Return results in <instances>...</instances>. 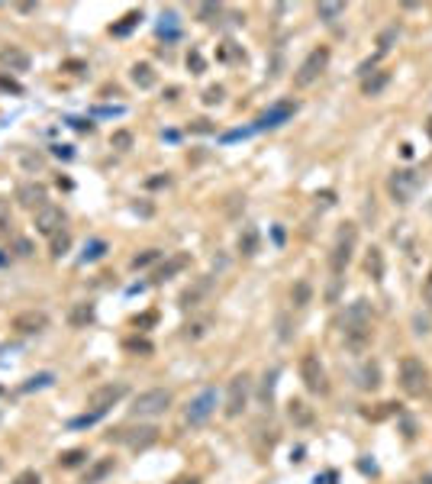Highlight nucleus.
<instances>
[{
    "instance_id": "11",
    "label": "nucleus",
    "mask_w": 432,
    "mask_h": 484,
    "mask_svg": "<svg viewBox=\"0 0 432 484\" xmlns=\"http://www.w3.org/2000/svg\"><path fill=\"white\" fill-rule=\"evenodd\" d=\"M126 394H129V384H126V381L100 384V388H94V391L87 394V407L97 410V413H107V410L116 407V404H120Z\"/></svg>"
},
{
    "instance_id": "51",
    "label": "nucleus",
    "mask_w": 432,
    "mask_h": 484,
    "mask_svg": "<svg viewBox=\"0 0 432 484\" xmlns=\"http://www.w3.org/2000/svg\"><path fill=\"white\" fill-rule=\"evenodd\" d=\"M423 300H426V307L432 310V278H426V284H423Z\"/></svg>"
},
{
    "instance_id": "17",
    "label": "nucleus",
    "mask_w": 432,
    "mask_h": 484,
    "mask_svg": "<svg viewBox=\"0 0 432 484\" xmlns=\"http://www.w3.org/2000/svg\"><path fill=\"white\" fill-rule=\"evenodd\" d=\"M116 472V458L113 456H104V458H94L91 465H87L84 478H81V484H104L107 478Z\"/></svg>"
},
{
    "instance_id": "40",
    "label": "nucleus",
    "mask_w": 432,
    "mask_h": 484,
    "mask_svg": "<svg viewBox=\"0 0 432 484\" xmlns=\"http://www.w3.org/2000/svg\"><path fill=\"white\" fill-rule=\"evenodd\" d=\"M104 417V413H97V410H87V413H81V417H75L71 420V423H68V426L71 429H81V426H94L97 420Z\"/></svg>"
},
{
    "instance_id": "30",
    "label": "nucleus",
    "mask_w": 432,
    "mask_h": 484,
    "mask_svg": "<svg viewBox=\"0 0 432 484\" xmlns=\"http://www.w3.org/2000/svg\"><path fill=\"white\" fill-rule=\"evenodd\" d=\"M342 13H345V3H316V17H320L326 26L339 23V19H342Z\"/></svg>"
},
{
    "instance_id": "16",
    "label": "nucleus",
    "mask_w": 432,
    "mask_h": 484,
    "mask_svg": "<svg viewBox=\"0 0 432 484\" xmlns=\"http://www.w3.org/2000/svg\"><path fill=\"white\" fill-rule=\"evenodd\" d=\"M235 249H239V255H242V259H255V255L262 252V233H258V226L245 223L242 230H239Z\"/></svg>"
},
{
    "instance_id": "33",
    "label": "nucleus",
    "mask_w": 432,
    "mask_h": 484,
    "mask_svg": "<svg viewBox=\"0 0 432 484\" xmlns=\"http://www.w3.org/2000/svg\"><path fill=\"white\" fill-rule=\"evenodd\" d=\"M371 423H381V420H387V417H394V413H400V404H394V401H387V404H377L375 410H361Z\"/></svg>"
},
{
    "instance_id": "19",
    "label": "nucleus",
    "mask_w": 432,
    "mask_h": 484,
    "mask_svg": "<svg viewBox=\"0 0 432 484\" xmlns=\"http://www.w3.org/2000/svg\"><path fill=\"white\" fill-rule=\"evenodd\" d=\"M355 384L361 391H377V388H381V365H377L375 358L361 362V368L355 372Z\"/></svg>"
},
{
    "instance_id": "49",
    "label": "nucleus",
    "mask_w": 432,
    "mask_h": 484,
    "mask_svg": "<svg viewBox=\"0 0 432 484\" xmlns=\"http://www.w3.org/2000/svg\"><path fill=\"white\" fill-rule=\"evenodd\" d=\"M0 87H3V91H13V94H23V87H19L13 78H3V75H0Z\"/></svg>"
},
{
    "instance_id": "53",
    "label": "nucleus",
    "mask_w": 432,
    "mask_h": 484,
    "mask_svg": "<svg viewBox=\"0 0 432 484\" xmlns=\"http://www.w3.org/2000/svg\"><path fill=\"white\" fill-rule=\"evenodd\" d=\"M171 484H200V478H194V475H184V478H174Z\"/></svg>"
},
{
    "instance_id": "56",
    "label": "nucleus",
    "mask_w": 432,
    "mask_h": 484,
    "mask_svg": "<svg viewBox=\"0 0 432 484\" xmlns=\"http://www.w3.org/2000/svg\"><path fill=\"white\" fill-rule=\"evenodd\" d=\"M0 465H3V462H0Z\"/></svg>"
},
{
    "instance_id": "29",
    "label": "nucleus",
    "mask_w": 432,
    "mask_h": 484,
    "mask_svg": "<svg viewBox=\"0 0 432 484\" xmlns=\"http://www.w3.org/2000/svg\"><path fill=\"white\" fill-rule=\"evenodd\" d=\"M397 36H400V26H387L384 33H381V36H377V49H375V58L377 62H381V58L387 55V52H390V49H394V42H397Z\"/></svg>"
},
{
    "instance_id": "34",
    "label": "nucleus",
    "mask_w": 432,
    "mask_h": 484,
    "mask_svg": "<svg viewBox=\"0 0 432 484\" xmlns=\"http://www.w3.org/2000/svg\"><path fill=\"white\" fill-rule=\"evenodd\" d=\"M161 255H165V252L161 249H142L139 255H132V268L136 271H142V268H149V265H155V261H161Z\"/></svg>"
},
{
    "instance_id": "20",
    "label": "nucleus",
    "mask_w": 432,
    "mask_h": 484,
    "mask_svg": "<svg viewBox=\"0 0 432 484\" xmlns=\"http://www.w3.org/2000/svg\"><path fill=\"white\" fill-rule=\"evenodd\" d=\"M0 68L3 71H29V55L19 46H3L0 49Z\"/></svg>"
},
{
    "instance_id": "43",
    "label": "nucleus",
    "mask_w": 432,
    "mask_h": 484,
    "mask_svg": "<svg viewBox=\"0 0 432 484\" xmlns=\"http://www.w3.org/2000/svg\"><path fill=\"white\" fill-rule=\"evenodd\" d=\"M204 103H207V107H213V103H223V87H219V84L207 87V91H204Z\"/></svg>"
},
{
    "instance_id": "27",
    "label": "nucleus",
    "mask_w": 432,
    "mask_h": 484,
    "mask_svg": "<svg viewBox=\"0 0 432 484\" xmlns=\"http://www.w3.org/2000/svg\"><path fill=\"white\" fill-rule=\"evenodd\" d=\"M87 458H91V452L84 446H78V449H65L55 462H58V468H78V465H84Z\"/></svg>"
},
{
    "instance_id": "5",
    "label": "nucleus",
    "mask_w": 432,
    "mask_h": 484,
    "mask_svg": "<svg viewBox=\"0 0 432 484\" xmlns=\"http://www.w3.org/2000/svg\"><path fill=\"white\" fill-rule=\"evenodd\" d=\"M249 397H252V374L249 372H239L229 378L226 384V404H223V413L229 420L242 417L245 407H249Z\"/></svg>"
},
{
    "instance_id": "13",
    "label": "nucleus",
    "mask_w": 432,
    "mask_h": 484,
    "mask_svg": "<svg viewBox=\"0 0 432 484\" xmlns=\"http://www.w3.org/2000/svg\"><path fill=\"white\" fill-rule=\"evenodd\" d=\"M10 329L19 336H36V333H46L48 329V313L46 310H19L17 317L10 320Z\"/></svg>"
},
{
    "instance_id": "26",
    "label": "nucleus",
    "mask_w": 432,
    "mask_h": 484,
    "mask_svg": "<svg viewBox=\"0 0 432 484\" xmlns=\"http://www.w3.org/2000/svg\"><path fill=\"white\" fill-rule=\"evenodd\" d=\"M365 271L375 281H384V252L371 245V249H368V255H365Z\"/></svg>"
},
{
    "instance_id": "14",
    "label": "nucleus",
    "mask_w": 432,
    "mask_h": 484,
    "mask_svg": "<svg viewBox=\"0 0 432 484\" xmlns=\"http://www.w3.org/2000/svg\"><path fill=\"white\" fill-rule=\"evenodd\" d=\"M17 204L26 207V210H33L36 214L39 207L48 204V191L46 184H39V181H23V184L17 187Z\"/></svg>"
},
{
    "instance_id": "18",
    "label": "nucleus",
    "mask_w": 432,
    "mask_h": 484,
    "mask_svg": "<svg viewBox=\"0 0 432 484\" xmlns=\"http://www.w3.org/2000/svg\"><path fill=\"white\" fill-rule=\"evenodd\" d=\"M97 320V307L91 300H78L68 307V326H75V329H87V326Z\"/></svg>"
},
{
    "instance_id": "44",
    "label": "nucleus",
    "mask_w": 432,
    "mask_h": 484,
    "mask_svg": "<svg viewBox=\"0 0 432 484\" xmlns=\"http://www.w3.org/2000/svg\"><path fill=\"white\" fill-rule=\"evenodd\" d=\"M197 17L204 19V23H210V17H219V3H200Z\"/></svg>"
},
{
    "instance_id": "25",
    "label": "nucleus",
    "mask_w": 432,
    "mask_h": 484,
    "mask_svg": "<svg viewBox=\"0 0 432 484\" xmlns=\"http://www.w3.org/2000/svg\"><path fill=\"white\" fill-rule=\"evenodd\" d=\"M291 304L297 310H303V307H310L313 304V284L307 278H300V281H294V288H291Z\"/></svg>"
},
{
    "instance_id": "4",
    "label": "nucleus",
    "mask_w": 432,
    "mask_h": 484,
    "mask_svg": "<svg viewBox=\"0 0 432 484\" xmlns=\"http://www.w3.org/2000/svg\"><path fill=\"white\" fill-rule=\"evenodd\" d=\"M174 397H171L168 388H149V391L136 394V401L129 407V417L132 420H155L161 413H168Z\"/></svg>"
},
{
    "instance_id": "22",
    "label": "nucleus",
    "mask_w": 432,
    "mask_h": 484,
    "mask_svg": "<svg viewBox=\"0 0 432 484\" xmlns=\"http://www.w3.org/2000/svg\"><path fill=\"white\" fill-rule=\"evenodd\" d=\"M129 78L136 87H142V91H149V87L159 84V75H155V68H152L149 62H136V65L129 68Z\"/></svg>"
},
{
    "instance_id": "10",
    "label": "nucleus",
    "mask_w": 432,
    "mask_h": 484,
    "mask_svg": "<svg viewBox=\"0 0 432 484\" xmlns=\"http://www.w3.org/2000/svg\"><path fill=\"white\" fill-rule=\"evenodd\" d=\"M113 442H123L126 449H132V452H142V449H149L159 442V426H129V429H113L110 436H107Z\"/></svg>"
},
{
    "instance_id": "35",
    "label": "nucleus",
    "mask_w": 432,
    "mask_h": 484,
    "mask_svg": "<svg viewBox=\"0 0 432 484\" xmlns=\"http://www.w3.org/2000/svg\"><path fill=\"white\" fill-rule=\"evenodd\" d=\"M107 249H110V245H107L104 239H91V242L84 245V255H81V261H97V259H104Z\"/></svg>"
},
{
    "instance_id": "36",
    "label": "nucleus",
    "mask_w": 432,
    "mask_h": 484,
    "mask_svg": "<svg viewBox=\"0 0 432 484\" xmlns=\"http://www.w3.org/2000/svg\"><path fill=\"white\" fill-rule=\"evenodd\" d=\"M110 149L129 152V149H132V132H129V130H116V132L110 136Z\"/></svg>"
},
{
    "instance_id": "46",
    "label": "nucleus",
    "mask_w": 432,
    "mask_h": 484,
    "mask_svg": "<svg viewBox=\"0 0 432 484\" xmlns=\"http://www.w3.org/2000/svg\"><path fill=\"white\" fill-rule=\"evenodd\" d=\"M188 68L194 71V75L204 71V58H200V52H190V55H188Z\"/></svg>"
},
{
    "instance_id": "6",
    "label": "nucleus",
    "mask_w": 432,
    "mask_h": 484,
    "mask_svg": "<svg viewBox=\"0 0 432 484\" xmlns=\"http://www.w3.org/2000/svg\"><path fill=\"white\" fill-rule=\"evenodd\" d=\"M326 65H329V46H316L310 55L297 65V71H294V87L303 91V87L316 84V81H320V75L326 71Z\"/></svg>"
},
{
    "instance_id": "12",
    "label": "nucleus",
    "mask_w": 432,
    "mask_h": 484,
    "mask_svg": "<svg viewBox=\"0 0 432 484\" xmlns=\"http://www.w3.org/2000/svg\"><path fill=\"white\" fill-rule=\"evenodd\" d=\"M65 223H68V214L62 210V207H55V204L39 207L36 216H33V226H36V233H39V236H46V239H52V236L62 233V230H65Z\"/></svg>"
},
{
    "instance_id": "31",
    "label": "nucleus",
    "mask_w": 432,
    "mask_h": 484,
    "mask_svg": "<svg viewBox=\"0 0 432 484\" xmlns=\"http://www.w3.org/2000/svg\"><path fill=\"white\" fill-rule=\"evenodd\" d=\"M294 110H297L294 103H281V107H274L271 113H264L262 120H258V126H278V123H281V120H287V116H291Z\"/></svg>"
},
{
    "instance_id": "2",
    "label": "nucleus",
    "mask_w": 432,
    "mask_h": 484,
    "mask_svg": "<svg viewBox=\"0 0 432 484\" xmlns=\"http://www.w3.org/2000/svg\"><path fill=\"white\" fill-rule=\"evenodd\" d=\"M355 245H358V226L342 223L336 230L332 252H329V271H332V278H342V275H345V268L352 265V255H355Z\"/></svg>"
},
{
    "instance_id": "32",
    "label": "nucleus",
    "mask_w": 432,
    "mask_h": 484,
    "mask_svg": "<svg viewBox=\"0 0 432 484\" xmlns=\"http://www.w3.org/2000/svg\"><path fill=\"white\" fill-rule=\"evenodd\" d=\"M123 349L132 355H152L155 352V345L145 339V336H129V339H123Z\"/></svg>"
},
{
    "instance_id": "23",
    "label": "nucleus",
    "mask_w": 432,
    "mask_h": 484,
    "mask_svg": "<svg viewBox=\"0 0 432 484\" xmlns=\"http://www.w3.org/2000/svg\"><path fill=\"white\" fill-rule=\"evenodd\" d=\"M190 265V255L188 252H178V255H171L168 261H165V265H161L159 271H155V281H168V278H174V275H178V271H184Z\"/></svg>"
},
{
    "instance_id": "1",
    "label": "nucleus",
    "mask_w": 432,
    "mask_h": 484,
    "mask_svg": "<svg viewBox=\"0 0 432 484\" xmlns=\"http://www.w3.org/2000/svg\"><path fill=\"white\" fill-rule=\"evenodd\" d=\"M371 317H375V310H371V300L358 297L352 300L345 310H342V317H339V329H342V339H345L348 349H365L371 343Z\"/></svg>"
},
{
    "instance_id": "52",
    "label": "nucleus",
    "mask_w": 432,
    "mask_h": 484,
    "mask_svg": "<svg viewBox=\"0 0 432 484\" xmlns=\"http://www.w3.org/2000/svg\"><path fill=\"white\" fill-rule=\"evenodd\" d=\"M55 149V155H62V159H71V146H52Z\"/></svg>"
},
{
    "instance_id": "3",
    "label": "nucleus",
    "mask_w": 432,
    "mask_h": 484,
    "mask_svg": "<svg viewBox=\"0 0 432 484\" xmlns=\"http://www.w3.org/2000/svg\"><path fill=\"white\" fill-rule=\"evenodd\" d=\"M397 381H400V391H404L406 397H423V394L429 391V368H426L416 355H404V358H400Z\"/></svg>"
},
{
    "instance_id": "55",
    "label": "nucleus",
    "mask_w": 432,
    "mask_h": 484,
    "mask_svg": "<svg viewBox=\"0 0 432 484\" xmlns=\"http://www.w3.org/2000/svg\"><path fill=\"white\" fill-rule=\"evenodd\" d=\"M429 278H432V271H429Z\"/></svg>"
},
{
    "instance_id": "45",
    "label": "nucleus",
    "mask_w": 432,
    "mask_h": 484,
    "mask_svg": "<svg viewBox=\"0 0 432 484\" xmlns=\"http://www.w3.org/2000/svg\"><path fill=\"white\" fill-rule=\"evenodd\" d=\"M171 184V175L165 171V175H155V178H145V187L149 191H159V187H168Z\"/></svg>"
},
{
    "instance_id": "9",
    "label": "nucleus",
    "mask_w": 432,
    "mask_h": 484,
    "mask_svg": "<svg viewBox=\"0 0 432 484\" xmlns=\"http://www.w3.org/2000/svg\"><path fill=\"white\" fill-rule=\"evenodd\" d=\"M420 175L416 171H410V168H404V171H394V175L387 178V191H390V197H394V204L406 207L410 200L416 197V191H420Z\"/></svg>"
},
{
    "instance_id": "54",
    "label": "nucleus",
    "mask_w": 432,
    "mask_h": 484,
    "mask_svg": "<svg viewBox=\"0 0 432 484\" xmlns=\"http://www.w3.org/2000/svg\"><path fill=\"white\" fill-rule=\"evenodd\" d=\"M7 220H10V210L3 207V200H0V226H7Z\"/></svg>"
},
{
    "instance_id": "7",
    "label": "nucleus",
    "mask_w": 432,
    "mask_h": 484,
    "mask_svg": "<svg viewBox=\"0 0 432 484\" xmlns=\"http://www.w3.org/2000/svg\"><path fill=\"white\" fill-rule=\"evenodd\" d=\"M216 401H219V397H216V388H204L197 397H190L188 407H184V413H181L184 426H190V429L204 426V423L216 413Z\"/></svg>"
},
{
    "instance_id": "42",
    "label": "nucleus",
    "mask_w": 432,
    "mask_h": 484,
    "mask_svg": "<svg viewBox=\"0 0 432 484\" xmlns=\"http://www.w3.org/2000/svg\"><path fill=\"white\" fill-rule=\"evenodd\" d=\"M274 378H278V368H271V372L264 374V388H262V401L271 404V391H274Z\"/></svg>"
},
{
    "instance_id": "39",
    "label": "nucleus",
    "mask_w": 432,
    "mask_h": 484,
    "mask_svg": "<svg viewBox=\"0 0 432 484\" xmlns=\"http://www.w3.org/2000/svg\"><path fill=\"white\" fill-rule=\"evenodd\" d=\"M52 381H55V374H52V372H42V374H36V378H29V381L23 384V391H39V388H48Z\"/></svg>"
},
{
    "instance_id": "8",
    "label": "nucleus",
    "mask_w": 432,
    "mask_h": 484,
    "mask_svg": "<svg viewBox=\"0 0 432 484\" xmlns=\"http://www.w3.org/2000/svg\"><path fill=\"white\" fill-rule=\"evenodd\" d=\"M300 381H303V388L310 394H329V378H326V368H323V362H320V355L316 352H307L300 358Z\"/></svg>"
},
{
    "instance_id": "48",
    "label": "nucleus",
    "mask_w": 432,
    "mask_h": 484,
    "mask_svg": "<svg viewBox=\"0 0 432 484\" xmlns=\"http://www.w3.org/2000/svg\"><path fill=\"white\" fill-rule=\"evenodd\" d=\"M155 320H159V317H155V313H142V317H136V320H132V326H136V329H145V326H152V323H155Z\"/></svg>"
},
{
    "instance_id": "28",
    "label": "nucleus",
    "mask_w": 432,
    "mask_h": 484,
    "mask_svg": "<svg viewBox=\"0 0 432 484\" xmlns=\"http://www.w3.org/2000/svg\"><path fill=\"white\" fill-rule=\"evenodd\" d=\"M210 326H213V320H210V317L190 320V323H184V326H181V336H184V339H190V343H194V339H204V336L210 333Z\"/></svg>"
},
{
    "instance_id": "21",
    "label": "nucleus",
    "mask_w": 432,
    "mask_h": 484,
    "mask_svg": "<svg viewBox=\"0 0 432 484\" xmlns=\"http://www.w3.org/2000/svg\"><path fill=\"white\" fill-rule=\"evenodd\" d=\"M387 84H390V71H384V68H375V71H371L368 78H361V94H365V97H381Z\"/></svg>"
},
{
    "instance_id": "38",
    "label": "nucleus",
    "mask_w": 432,
    "mask_h": 484,
    "mask_svg": "<svg viewBox=\"0 0 432 484\" xmlns=\"http://www.w3.org/2000/svg\"><path fill=\"white\" fill-rule=\"evenodd\" d=\"M139 19H142V13H139V10H132V13H126V17H123V23H116V26H113V36H126V33H129V29L136 26Z\"/></svg>"
},
{
    "instance_id": "41",
    "label": "nucleus",
    "mask_w": 432,
    "mask_h": 484,
    "mask_svg": "<svg viewBox=\"0 0 432 484\" xmlns=\"http://www.w3.org/2000/svg\"><path fill=\"white\" fill-rule=\"evenodd\" d=\"M10 484H42V478H39L36 468H26V472H19V475L13 478Z\"/></svg>"
},
{
    "instance_id": "37",
    "label": "nucleus",
    "mask_w": 432,
    "mask_h": 484,
    "mask_svg": "<svg viewBox=\"0 0 432 484\" xmlns=\"http://www.w3.org/2000/svg\"><path fill=\"white\" fill-rule=\"evenodd\" d=\"M68 249H71V236H68V230H62L58 236H52V255H55V259H62Z\"/></svg>"
},
{
    "instance_id": "15",
    "label": "nucleus",
    "mask_w": 432,
    "mask_h": 484,
    "mask_svg": "<svg viewBox=\"0 0 432 484\" xmlns=\"http://www.w3.org/2000/svg\"><path fill=\"white\" fill-rule=\"evenodd\" d=\"M210 291H213V278H210V275H204V278H197L188 291H184V294H181L178 307H181V310H194V307H200V304H204V300L210 297Z\"/></svg>"
},
{
    "instance_id": "50",
    "label": "nucleus",
    "mask_w": 432,
    "mask_h": 484,
    "mask_svg": "<svg viewBox=\"0 0 432 484\" xmlns=\"http://www.w3.org/2000/svg\"><path fill=\"white\" fill-rule=\"evenodd\" d=\"M17 255H23V259L33 255V242H29V239H17Z\"/></svg>"
},
{
    "instance_id": "47",
    "label": "nucleus",
    "mask_w": 432,
    "mask_h": 484,
    "mask_svg": "<svg viewBox=\"0 0 432 484\" xmlns=\"http://www.w3.org/2000/svg\"><path fill=\"white\" fill-rule=\"evenodd\" d=\"M213 130H216V126L210 120H194V123H190V132H213Z\"/></svg>"
},
{
    "instance_id": "24",
    "label": "nucleus",
    "mask_w": 432,
    "mask_h": 484,
    "mask_svg": "<svg viewBox=\"0 0 432 484\" xmlns=\"http://www.w3.org/2000/svg\"><path fill=\"white\" fill-rule=\"evenodd\" d=\"M287 417H291L294 426H313V410H310V404L300 401V397L287 401Z\"/></svg>"
}]
</instances>
